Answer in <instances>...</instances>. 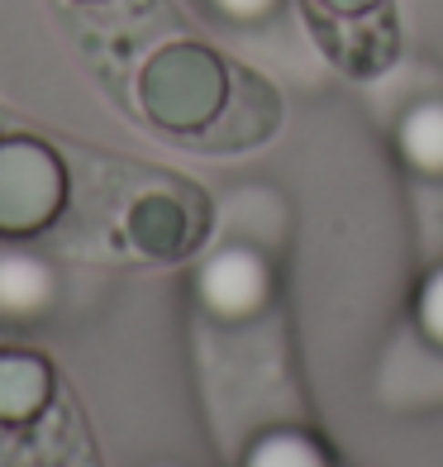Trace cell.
Masks as SVG:
<instances>
[{
	"label": "cell",
	"instance_id": "7c38bea8",
	"mask_svg": "<svg viewBox=\"0 0 443 467\" xmlns=\"http://www.w3.org/2000/svg\"><path fill=\"white\" fill-rule=\"evenodd\" d=\"M415 325L425 329L434 344H443V263L429 272L419 296H415Z\"/></svg>",
	"mask_w": 443,
	"mask_h": 467
},
{
	"label": "cell",
	"instance_id": "4fadbf2b",
	"mask_svg": "<svg viewBox=\"0 0 443 467\" xmlns=\"http://www.w3.org/2000/svg\"><path fill=\"white\" fill-rule=\"evenodd\" d=\"M314 10H325V19H353V15H372L386 0H310Z\"/></svg>",
	"mask_w": 443,
	"mask_h": 467
},
{
	"label": "cell",
	"instance_id": "5bb4252c",
	"mask_svg": "<svg viewBox=\"0 0 443 467\" xmlns=\"http://www.w3.org/2000/svg\"><path fill=\"white\" fill-rule=\"evenodd\" d=\"M215 5L224 10V15H234V19H258V15H267L277 0H215Z\"/></svg>",
	"mask_w": 443,
	"mask_h": 467
},
{
	"label": "cell",
	"instance_id": "3957f363",
	"mask_svg": "<svg viewBox=\"0 0 443 467\" xmlns=\"http://www.w3.org/2000/svg\"><path fill=\"white\" fill-rule=\"evenodd\" d=\"M205 229H210V201L181 177H153V186L134 191L129 205H124V244L153 263L191 258Z\"/></svg>",
	"mask_w": 443,
	"mask_h": 467
},
{
	"label": "cell",
	"instance_id": "ba28073f",
	"mask_svg": "<svg viewBox=\"0 0 443 467\" xmlns=\"http://www.w3.org/2000/svg\"><path fill=\"white\" fill-rule=\"evenodd\" d=\"M57 381L48 358L29 348H0V424H25L53 400Z\"/></svg>",
	"mask_w": 443,
	"mask_h": 467
},
{
	"label": "cell",
	"instance_id": "6da1fadb",
	"mask_svg": "<svg viewBox=\"0 0 443 467\" xmlns=\"http://www.w3.org/2000/svg\"><path fill=\"white\" fill-rule=\"evenodd\" d=\"M229 91V62L191 38L162 44L139 72V105L143 115L167 134L196 139L220 115Z\"/></svg>",
	"mask_w": 443,
	"mask_h": 467
},
{
	"label": "cell",
	"instance_id": "277c9868",
	"mask_svg": "<svg viewBox=\"0 0 443 467\" xmlns=\"http://www.w3.org/2000/svg\"><path fill=\"white\" fill-rule=\"evenodd\" d=\"M277 124H282L277 87H272L267 77L229 62V91H224L220 115L210 119L191 143L205 148V153H243V148L267 143L272 134H277Z\"/></svg>",
	"mask_w": 443,
	"mask_h": 467
},
{
	"label": "cell",
	"instance_id": "8992f818",
	"mask_svg": "<svg viewBox=\"0 0 443 467\" xmlns=\"http://www.w3.org/2000/svg\"><path fill=\"white\" fill-rule=\"evenodd\" d=\"M201 301L220 320H248L272 296V267L252 248H224L201 267Z\"/></svg>",
	"mask_w": 443,
	"mask_h": 467
},
{
	"label": "cell",
	"instance_id": "5b68a950",
	"mask_svg": "<svg viewBox=\"0 0 443 467\" xmlns=\"http://www.w3.org/2000/svg\"><path fill=\"white\" fill-rule=\"evenodd\" d=\"M0 467H96L87 424H81L72 400L53 396L34 420L10 424V439L0 449Z\"/></svg>",
	"mask_w": 443,
	"mask_h": 467
},
{
	"label": "cell",
	"instance_id": "52a82bcc",
	"mask_svg": "<svg viewBox=\"0 0 443 467\" xmlns=\"http://www.w3.org/2000/svg\"><path fill=\"white\" fill-rule=\"evenodd\" d=\"M320 44L329 57L339 62L348 77H376L396 62V19L391 10H372V15H353V19H329L320 29Z\"/></svg>",
	"mask_w": 443,
	"mask_h": 467
},
{
	"label": "cell",
	"instance_id": "7a4b0ae2",
	"mask_svg": "<svg viewBox=\"0 0 443 467\" xmlns=\"http://www.w3.org/2000/svg\"><path fill=\"white\" fill-rule=\"evenodd\" d=\"M72 172L62 153L29 134H0V239H34L62 220Z\"/></svg>",
	"mask_w": 443,
	"mask_h": 467
},
{
	"label": "cell",
	"instance_id": "9a60e30c",
	"mask_svg": "<svg viewBox=\"0 0 443 467\" xmlns=\"http://www.w3.org/2000/svg\"><path fill=\"white\" fill-rule=\"evenodd\" d=\"M0 134H5V110H0Z\"/></svg>",
	"mask_w": 443,
	"mask_h": 467
},
{
	"label": "cell",
	"instance_id": "30bf717a",
	"mask_svg": "<svg viewBox=\"0 0 443 467\" xmlns=\"http://www.w3.org/2000/svg\"><path fill=\"white\" fill-rule=\"evenodd\" d=\"M243 467H334V458L305 430H272L263 439H252V449L243 453Z\"/></svg>",
	"mask_w": 443,
	"mask_h": 467
},
{
	"label": "cell",
	"instance_id": "9c48e42d",
	"mask_svg": "<svg viewBox=\"0 0 443 467\" xmlns=\"http://www.w3.org/2000/svg\"><path fill=\"white\" fill-rule=\"evenodd\" d=\"M396 148L415 172L425 177H443V100H425L400 119L396 130Z\"/></svg>",
	"mask_w": 443,
	"mask_h": 467
},
{
	"label": "cell",
	"instance_id": "8fae6325",
	"mask_svg": "<svg viewBox=\"0 0 443 467\" xmlns=\"http://www.w3.org/2000/svg\"><path fill=\"white\" fill-rule=\"evenodd\" d=\"M48 291V267H38L29 253H15L10 263H0V301L15 310H34Z\"/></svg>",
	"mask_w": 443,
	"mask_h": 467
}]
</instances>
